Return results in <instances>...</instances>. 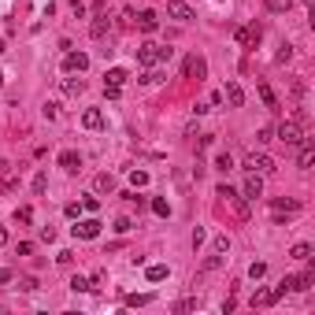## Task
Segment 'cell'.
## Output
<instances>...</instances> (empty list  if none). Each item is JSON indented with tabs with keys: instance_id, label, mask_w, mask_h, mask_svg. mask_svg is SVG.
Instances as JSON below:
<instances>
[{
	"instance_id": "83f0119b",
	"label": "cell",
	"mask_w": 315,
	"mask_h": 315,
	"mask_svg": "<svg viewBox=\"0 0 315 315\" xmlns=\"http://www.w3.org/2000/svg\"><path fill=\"white\" fill-rule=\"evenodd\" d=\"M71 289H74V293H89V289H93V282H89V278H82V274H74V278H71Z\"/></svg>"
},
{
	"instance_id": "9a60e30c",
	"label": "cell",
	"mask_w": 315,
	"mask_h": 315,
	"mask_svg": "<svg viewBox=\"0 0 315 315\" xmlns=\"http://www.w3.org/2000/svg\"><path fill=\"white\" fill-rule=\"evenodd\" d=\"M137 26H141V30H145V34L160 30V15H156V12H148V8H145V12L137 15Z\"/></svg>"
},
{
	"instance_id": "ffe728a7",
	"label": "cell",
	"mask_w": 315,
	"mask_h": 315,
	"mask_svg": "<svg viewBox=\"0 0 315 315\" xmlns=\"http://www.w3.org/2000/svg\"><path fill=\"white\" fill-rule=\"evenodd\" d=\"M167 274H171V267H167V263H152L148 271H145V278H148V282H164Z\"/></svg>"
},
{
	"instance_id": "d590c367",
	"label": "cell",
	"mask_w": 315,
	"mask_h": 315,
	"mask_svg": "<svg viewBox=\"0 0 315 315\" xmlns=\"http://www.w3.org/2000/svg\"><path fill=\"white\" fill-rule=\"evenodd\" d=\"M256 141H260V145H267V141H274V126H263L260 133H256Z\"/></svg>"
},
{
	"instance_id": "e575fe53",
	"label": "cell",
	"mask_w": 315,
	"mask_h": 315,
	"mask_svg": "<svg viewBox=\"0 0 315 315\" xmlns=\"http://www.w3.org/2000/svg\"><path fill=\"white\" fill-rule=\"evenodd\" d=\"M263 274H267V263H260V260H256V263L249 267V278H263Z\"/></svg>"
},
{
	"instance_id": "74e56055",
	"label": "cell",
	"mask_w": 315,
	"mask_h": 315,
	"mask_svg": "<svg viewBox=\"0 0 315 315\" xmlns=\"http://www.w3.org/2000/svg\"><path fill=\"white\" fill-rule=\"evenodd\" d=\"M19 289H23V293H34V289H37V278H19Z\"/></svg>"
},
{
	"instance_id": "f6af8a7d",
	"label": "cell",
	"mask_w": 315,
	"mask_h": 315,
	"mask_svg": "<svg viewBox=\"0 0 315 315\" xmlns=\"http://www.w3.org/2000/svg\"><path fill=\"white\" fill-rule=\"evenodd\" d=\"M215 197H223V200H230V197H234V189H230V186H226V182H223V186H219V189H215Z\"/></svg>"
},
{
	"instance_id": "816d5d0a",
	"label": "cell",
	"mask_w": 315,
	"mask_h": 315,
	"mask_svg": "<svg viewBox=\"0 0 315 315\" xmlns=\"http://www.w3.org/2000/svg\"><path fill=\"white\" fill-rule=\"evenodd\" d=\"M0 89H4V71H0Z\"/></svg>"
},
{
	"instance_id": "4316f807",
	"label": "cell",
	"mask_w": 315,
	"mask_h": 315,
	"mask_svg": "<svg viewBox=\"0 0 315 315\" xmlns=\"http://www.w3.org/2000/svg\"><path fill=\"white\" fill-rule=\"evenodd\" d=\"M215 171H223V175H226V171H234V160H230V152H219V156H215Z\"/></svg>"
},
{
	"instance_id": "30bf717a",
	"label": "cell",
	"mask_w": 315,
	"mask_h": 315,
	"mask_svg": "<svg viewBox=\"0 0 315 315\" xmlns=\"http://www.w3.org/2000/svg\"><path fill=\"white\" fill-rule=\"evenodd\" d=\"M167 15L178 19V23H189V19H193V8H189L186 0H167Z\"/></svg>"
},
{
	"instance_id": "cb8c5ba5",
	"label": "cell",
	"mask_w": 315,
	"mask_h": 315,
	"mask_svg": "<svg viewBox=\"0 0 315 315\" xmlns=\"http://www.w3.org/2000/svg\"><path fill=\"white\" fill-rule=\"evenodd\" d=\"M263 4H267V12H274V15H285V12L293 8V0H263Z\"/></svg>"
},
{
	"instance_id": "8fae6325",
	"label": "cell",
	"mask_w": 315,
	"mask_h": 315,
	"mask_svg": "<svg viewBox=\"0 0 315 315\" xmlns=\"http://www.w3.org/2000/svg\"><path fill=\"white\" fill-rule=\"evenodd\" d=\"M297 148H300V152H297V167H300V171H311V164H315V145L304 137Z\"/></svg>"
},
{
	"instance_id": "681fc988",
	"label": "cell",
	"mask_w": 315,
	"mask_h": 315,
	"mask_svg": "<svg viewBox=\"0 0 315 315\" xmlns=\"http://www.w3.org/2000/svg\"><path fill=\"white\" fill-rule=\"evenodd\" d=\"M0 245H8V230H4V226H0Z\"/></svg>"
},
{
	"instance_id": "5bb4252c",
	"label": "cell",
	"mask_w": 315,
	"mask_h": 315,
	"mask_svg": "<svg viewBox=\"0 0 315 315\" xmlns=\"http://www.w3.org/2000/svg\"><path fill=\"white\" fill-rule=\"evenodd\" d=\"M89 34L97 37V41H100V37H108V34H111V19L104 15V12H97V19H93V26H89Z\"/></svg>"
},
{
	"instance_id": "44dd1931",
	"label": "cell",
	"mask_w": 315,
	"mask_h": 315,
	"mask_svg": "<svg viewBox=\"0 0 315 315\" xmlns=\"http://www.w3.org/2000/svg\"><path fill=\"white\" fill-rule=\"evenodd\" d=\"M289 256H293V260H300V263H308V260H311V245H308V241H297V245L289 249Z\"/></svg>"
},
{
	"instance_id": "52a82bcc",
	"label": "cell",
	"mask_w": 315,
	"mask_h": 315,
	"mask_svg": "<svg viewBox=\"0 0 315 315\" xmlns=\"http://www.w3.org/2000/svg\"><path fill=\"white\" fill-rule=\"evenodd\" d=\"M186 78H197V82L208 78V63H204V56H189V60H186Z\"/></svg>"
},
{
	"instance_id": "4dcf8cb0",
	"label": "cell",
	"mask_w": 315,
	"mask_h": 315,
	"mask_svg": "<svg viewBox=\"0 0 315 315\" xmlns=\"http://www.w3.org/2000/svg\"><path fill=\"white\" fill-rule=\"evenodd\" d=\"M15 223H34V208H30V204L19 208V212H15Z\"/></svg>"
},
{
	"instance_id": "ee69618b",
	"label": "cell",
	"mask_w": 315,
	"mask_h": 315,
	"mask_svg": "<svg viewBox=\"0 0 315 315\" xmlns=\"http://www.w3.org/2000/svg\"><path fill=\"white\" fill-rule=\"evenodd\" d=\"M78 212H82V204H67V208H63L67 219H78Z\"/></svg>"
},
{
	"instance_id": "7402d4cb",
	"label": "cell",
	"mask_w": 315,
	"mask_h": 315,
	"mask_svg": "<svg viewBox=\"0 0 315 315\" xmlns=\"http://www.w3.org/2000/svg\"><path fill=\"white\" fill-rule=\"evenodd\" d=\"M126 78H130L126 67H111V71L104 74V82H111V85H126Z\"/></svg>"
},
{
	"instance_id": "f546056e",
	"label": "cell",
	"mask_w": 315,
	"mask_h": 315,
	"mask_svg": "<svg viewBox=\"0 0 315 315\" xmlns=\"http://www.w3.org/2000/svg\"><path fill=\"white\" fill-rule=\"evenodd\" d=\"M152 212H156V215H164V219H167V215H171V204H167V200H164V197H156V200H152Z\"/></svg>"
},
{
	"instance_id": "3957f363",
	"label": "cell",
	"mask_w": 315,
	"mask_h": 315,
	"mask_svg": "<svg viewBox=\"0 0 315 315\" xmlns=\"http://www.w3.org/2000/svg\"><path fill=\"white\" fill-rule=\"evenodd\" d=\"M245 171H252V175H274V160L263 156V152H252V156H245Z\"/></svg>"
},
{
	"instance_id": "4fadbf2b",
	"label": "cell",
	"mask_w": 315,
	"mask_h": 315,
	"mask_svg": "<svg viewBox=\"0 0 315 315\" xmlns=\"http://www.w3.org/2000/svg\"><path fill=\"white\" fill-rule=\"evenodd\" d=\"M82 126H85V130H100V126H104V111H100V108H85V111H82Z\"/></svg>"
},
{
	"instance_id": "603a6c76",
	"label": "cell",
	"mask_w": 315,
	"mask_h": 315,
	"mask_svg": "<svg viewBox=\"0 0 315 315\" xmlns=\"http://www.w3.org/2000/svg\"><path fill=\"white\" fill-rule=\"evenodd\" d=\"M82 89H85L82 78H63V93H67V97H78Z\"/></svg>"
},
{
	"instance_id": "ba28073f",
	"label": "cell",
	"mask_w": 315,
	"mask_h": 315,
	"mask_svg": "<svg viewBox=\"0 0 315 315\" xmlns=\"http://www.w3.org/2000/svg\"><path fill=\"white\" fill-rule=\"evenodd\" d=\"M241 197H245V200H256V197H263V175H252V171H249V178H245V189H241Z\"/></svg>"
},
{
	"instance_id": "277c9868",
	"label": "cell",
	"mask_w": 315,
	"mask_h": 315,
	"mask_svg": "<svg viewBox=\"0 0 315 315\" xmlns=\"http://www.w3.org/2000/svg\"><path fill=\"white\" fill-rule=\"evenodd\" d=\"M260 37H263V26H260V23H249V26H241V30H237V45H241V49H256V45H260Z\"/></svg>"
},
{
	"instance_id": "9c48e42d",
	"label": "cell",
	"mask_w": 315,
	"mask_h": 315,
	"mask_svg": "<svg viewBox=\"0 0 315 315\" xmlns=\"http://www.w3.org/2000/svg\"><path fill=\"white\" fill-rule=\"evenodd\" d=\"M271 208H274V223H282L285 215H297V212H300V204H297V200H285V197H278Z\"/></svg>"
},
{
	"instance_id": "f1b7e54d",
	"label": "cell",
	"mask_w": 315,
	"mask_h": 315,
	"mask_svg": "<svg viewBox=\"0 0 315 315\" xmlns=\"http://www.w3.org/2000/svg\"><path fill=\"white\" fill-rule=\"evenodd\" d=\"M130 182H133V189H145V186H148V171H133Z\"/></svg>"
},
{
	"instance_id": "484cf974",
	"label": "cell",
	"mask_w": 315,
	"mask_h": 315,
	"mask_svg": "<svg viewBox=\"0 0 315 315\" xmlns=\"http://www.w3.org/2000/svg\"><path fill=\"white\" fill-rule=\"evenodd\" d=\"M126 304L130 308H145V304H152V293H130Z\"/></svg>"
},
{
	"instance_id": "e0dca14e",
	"label": "cell",
	"mask_w": 315,
	"mask_h": 315,
	"mask_svg": "<svg viewBox=\"0 0 315 315\" xmlns=\"http://www.w3.org/2000/svg\"><path fill=\"white\" fill-rule=\"evenodd\" d=\"M226 100H230V108H241L245 104V89L237 82H226Z\"/></svg>"
},
{
	"instance_id": "6da1fadb",
	"label": "cell",
	"mask_w": 315,
	"mask_h": 315,
	"mask_svg": "<svg viewBox=\"0 0 315 315\" xmlns=\"http://www.w3.org/2000/svg\"><path fill=\"white\" fill-rule=\"evenodd\" d=\"M171 56H175V49H171V45H152V41H145L137 49V60L145 63V67H156V63H167Z\"/></svg>"
},
{
	"instance_id": "ab89813d",
	"label": "cell",
	"mask_w": 315,
	"mask_h": 315,
	"mask_svg": "<svg viewBox=\"0 0 315 315\" xmlns=\"http://www.w3.org/2000/svg\"><path fill=\"white\" fill-rule=\"evenodd\" d=\"M41 115H45V119H56V115H60V108H56V104L49 100V104H45V108H41Z\"/></svg>"
},
{
	"instance_id": "5b68a950",
	"label": "cell",
	"mask_w": 315,
	"mask_h": 315,
	"mask_svg": "<svg viewBox=\"0 0 315 315\" xmlns=\"http://www.w3.org/2000/svg\"><path fill=\"white\" fill-rule=\"evenodd\" d=\"M63 71L67 74H85V71H89V56H85V52H67L63 56Z\"/></svg>"
},
{
	"instance_id": "bcb514c9",
	"label": "cell",
	"mask_w": 315,
	"mask_h": 315,
	"mask_svg": "<svg viewBox=\"0 0 315 315\" xmlns=\"http://www.w3.org/2000/svg\"><path fill=\"white\" fill-rule=\"evenodd\" d=\"M19 256H34V245L30 241H19Z\"/></svg>"
},
{
	"instance_id": "2e32d148",
	"label": "cell",
	"mask_w": 315,
	"mask_h": 315,
	"mask_svg": "<svg viewBox=\"0 0 315 315\" xmlns=\"http://www.w3.org/2000/svg\"><path fill=\"white\" fill-rule=\"evenodd\" d=\"M274 300H278V297H274V289H256L249 304H252V308H271Z\"/></svg>"
},
{
	"instance_id": "7c38bea8",
	"label": "cell",
	"mask_w": 315,
	"mask_h": 315,
	"mask_svg": "<svg viewBox=\"0 0 315 315\" xmlns=\"http://www.w3.org/2000/svg\"><path fill=\"white\" fill-rule=\"evenodd\" d=\"M60 167L67 171V175H78V171H82V156L74 148H67V152H60Z\"/></svg>"
},
{
	"instance_id": "f35d334b",
	"label": "cell",
	"mask_w": 315,
	"mask_h": 315,
	"mask_svg": "<svg viewBox=\"0 0 315 315\" xmlns=\"http://www.w3.org/2000/svg\"><path fill=\"white\" fill-rule=\"evenodd\" d=\"M226 249H230V237L219 234V237H215V252H226Z\"/></svg>"
},
{
	"instance_id": "60d3db41",
	"label": "cell",
	"mask_w": 315,
	"mask_h": 315,
	"mask_svg": "<svg viewBox=\"0 0 315 315\" xmlns=\"http://www.w3.org/2000/svg\"><path fill=\"white\" fill-rule=\"evenodd\" d=\"M274 60H278V63H289V60H293V49H289V45H282V52L274 56Z\"/></svg>"
},
{
	"instance_id": "c3c4849f",
	"label": "cell",
	"mask_w": 315,
	"mask_h": 315,
	"mask_svg": "<svg viewBox=\"0 0 315 315\" xmlns=\"http://www.w3.org/2000/svg\"><path fill=\"white\" fill-rule=\"evenodd\" d=\"M12 282V271H8V267H0V285H8Z\"/></svg>"
},
{
	"instance_id": "8992f818",
	"label": "cell",
	"mask_w": 315,
	"mask_h": 315,
	"mask_svg": "<svg viewBox=\"0 0 315 315\" xmlns=\"http://www.w3.org/2000/svg\"><path fill=\"white\" fill-rule=\"evenodd\" d=\"M100 219H82V223L78 226H71V230H74V237H82V241H93V237H100Z\"/></svg>"
},
{
	"instance_id": "7a4b0ae2",
	"label": "cell",
	"mask_w": 315,
	"mask_h": 315,
	"mask_svg": "<svg viewBox=\"0 0 315 315\" xmlns=\"http://www.w3.org/2000/svg\"><path fill=\"white\" fill-rule=\"evenodd\" d=\"M274 137H278V141H285V145H293V148H297L300 141H304V126H300L297 119H282L278 126H274Z\"/></svg>"
},
{
	"instance_id": "7dc6e473",
	"label": "cell",
	"mask_w": 315,
	"mask_h": 315,
	"mask_svg": "<svg viewBox=\"0 0 315 315\" xmlns=\"http://www.w3.org/2000/svg\"><path fill=\"white\" fill-rule=\"evenodd\" d=\"M197 245H204V226H197V230H193V249H197Z\"/></svg>"
},
{
	"instance_id": "7bdbcfd3",
	"label": "cell",
	"mask_w": 315,
	"mask_h": 315,
	"mask_svg": "<svg viewBox=\"0 0 315 315\" xmlns=\"http://www.w3.org/2000/svg\"><path fill=\"white\" fill-rule=\"evenodd\" d=\"M82 208H85V212H97L100 200H97V197H85V200H82Z\"/></svg>"
},
{
	"instance_id": "f907efd6",
	"label": "cell",
	"mask_w": 315,
	"mask_h": 315,
	"mask_svg": "<svg viewBox=\"0 0 315 315\" xmlns=\"http://www.w3.org/2000/svg\"><path fill=\"white\" fill-rule=\"evenodd\" d=\"M4 49H8V45H4V37H0V52H4Z\"/></svg>"
},
{
	"instance_id": "ac0fdd59",
	"label": "cell",
	"mask_w": 315,
	"mask_h": 315,
	"mask_svg": "<svg viewBox=\"0 0 315 315\" xmlns=\"http://www.w3.org/2000/svg\"><path fill=\"white\" fill-rule=\"evenodd\" d=\"M260 100L267 104V111H278V97H274V89L267 82H260Z\"/></svg>"
},
{
	"instance_id": "d6986e66",
	"label": "cell",
	"mask_w": 315,
	"mask_h": 315,
	"mask_svg": "<svg viewBox=\"0 0 315 315\" xmlns=\"http://www.w3.org/2000/svg\"><path fill=\"white\" fill-rule=\"evenodd\" d=\"M93 189H97V193H115V178L111 175H97L93 178Z\"/></svg>"
},
{
	"instance_id": "1f68e13d",
	"label": "cell",
	"mask_w": 315,
	"mask_h": 315,
	"mask_svg": "<svg viewBox=\"0 0 315 315\" xmlns=\"http://www.w3.org/2000/svg\"><path fill=\"white\" fill-rule=\"evenodd\" d=\"M130 230H133V223H130L126 215H119L115 219V234H130Z\"/></svg>"
},
{
	"instance_id": "d4e9b609",
	"label": "cell",
	"mask_w": 315,
	"mask_h": 315,
	"mask_svg": "<svg viewBox=\"0 0 315 315\" xmlns=\"http://www.w3.org/2000/svg\"><path fill=\"white\" fill-rule=\"evenodd\" d=\"M230 204H234V212H237V219H249V200H245V197H230Z\"/></svg>"
},
{
	"instance_id": "d6a6232c",
	"label": "cell",
	"mask_w": 315,
	"mask_h": 315,
	"mask_svg": "<svg viewBox=\"0 0 315 315\" xmlns=\"http://www.w3.org/2000/svg\"><path fill=\"white\" fill-rule=\"evenodd\" d=\"M193 308H200V300H197V297H189V300H178V304H175V311H193Z\"/></svg>"
},
{
	"instance_id": "836d02e7",
	"label": "cell",
	"mask_w": 315,
	"mask_h": 315,
	"mask_svg": "<svg viewBox=\"0 0 315 315\" xmlns=\"http://www.w3.org/2000/svg\"><path fill=\"white\" fill-rule=\"evenodd\" d=\"M119 93H122V85H111V82H104V97H108V100H119Z\"/></svg>"
},
{
	"instance_id": "b9f144b4",
	"label": "cell",
	"mask_w": 315,
	"mask_h": 315,
	"mask_svg": "<svg viewBox=\"0 0 315 315\" xmlns=\"http://www.w3.org/2000/svg\"><path fill=\"white\" fill-rule=\"evenodd\" d=\"M141 82H145V85H156V82H160V74H156V71H152V67H148V71L141 74Z\"/></svg>"
},
{
	"instance_id": "8d00e7d4",
	"label": "cell",
	"mask_w": 315,
	"mask_h": 315,
	"mask_svg": "<svg viewBox=\"0 0 315 315\" xmlns=\"http://www.w3.org/2000/svg\"><path fill=\"white\" fill-rule=\"evenodd\" d=\"M45 189H49V178H45V175H34V193H45Z\"/></svg>"
}]
</instances>
